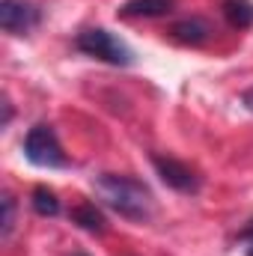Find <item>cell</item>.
Returning <instances> with one entry per match:
<instances>
[{
	"label": "cell",
	"mask_w": 253,
	"mask_h": 256,
	"mask_svg": "<svg viewBox=\"0 0 253 256\" xmlns=\"http://www.w3.org/2000/svg\"><path fill=\"white\" fill-rule=\"evenodd\" d=\"M92 191L108 208H114L120 218L134 220V224H146L155 212V196L149 191V185H143L134 176L102 173L92 179Z\"/></svg>",
	"instance_id": "cell-1"
},
{
	"label": "cell",
	"mask_w": 253,
	"mask_h": 256,
	"mask_svg": "<svg viewBox=\"0 0 253 256\" xmlns=\"http://www.w3.org/2000/svg\"><path fill=\"white\" fill-rule=\"evenodd\" d=\"M74 48L84 51L86 57H96V60L110 63V66H131L134 63L131 48H128L122 39H116L110 30H104V27H90V30L78 33Z\"/></svg>",
	"instance_id": "cell-2"
},
{
	"label": "cell",
	"mask_w": 253,
	"mask_h": 256,
	"mask_svg": "<svg viewBox=\"0 0 253 256\" xmlns=\"http://www.w3.org/2000/svg\"><path fill=\"white\" fill-rule=\"evenodd\" d=\"M24 158L36 167H48V170H57V167H66L68 158H66L63 146L54 134L51 126H33L24 137Z\"/></svg>",
	"instance_id": "cell-3"
},
{
	"label": "cell",
	"mask_w": 253,
	"mask_h": 256,
	"mask_svg": "<svg viewBox=\"0 0 253 256\" xmlns=\"http://www.w3.org/2000/svg\"><path fill=\"white\" fill-rule=\"evenodd\" d=\"M152 167H155V173L161 176V182L167 188H173V191H179V194L200 191V176L194 173V167H188L185 161L170 158V155H152Z\"/></svg>",
	"instance_id": "cell-4"
},
{
	"label": "cell",
	"mask_w": 253,
	"mask_h": 256,
	"mask_svg": "<svg viewBox=\"0 0 253 256\" xmlns=\"http://www.w3.org/2000/svg\"><path fill=\"white\" fill-rule=\"evenodd\" d=\"M39 24V9L27 0H0V27L12 36H24Z\"/></svg>",
	"instance_id": "cell-5"
},
{
	"label": "cell",
	"mask_w": 253,
	"mask_h": 256,
	"mask_svg": "<svg viewBox=\"0 0 253 256\" xmlns=\"http://www.w3.org/2000/svg\"><path fill=\"white\" fill-rule=\"evenodd\" d=\"M176 0H126L120 6V15L126 18H158V15H167L173 12Z\"/></svg>",
	"instance_id": "cell-6"
},
{
	"label": "cell",
	"mask_w": 253,
	"mask_h": 256,
	"mask_svg": "<svg viewBox=\"0 0 253 256\" xmlns=\"http://www.w3.org/2000/svg\"><path fill=\"white\" fill-rule=\"evenodd\" d=\"M170 33H173L179 42H185V45H202V42L212 36V27H208V21H202V18H182V21H176V24L170 27Z\"/></svg>",
	"instance_id": "cell-7"
},
{
	"label": "cell",
	"mask_w": 253,
	"mask_h": 256,
	"mask_svg": "<svg viewBox=\"0 0 253 256\" xmlns=\"http://www.w3.org/2000/svg\"><path fill=\"white\" fill-rule=\"evenodd\" d=\"M72 224H78L84 232H90V236H102L104 230H108V220H104V214L96 208V202H80V206H74L72 208Z\"/></svg>",
	"instance_id": "cell-8"
},
{
	"label": "cell",
	"mask_w": 253,
	"mask_h": 256,
	"mask_svg": "<svg viewBox=\"0 0 253 256\" xmlns=\"http://www.w3.org/2000/svg\"><path fill=\"white\" fill-rule=\"evenodd\" d=\"M220 12L230 21V27H236V30L253 27V3L250 0H224Z\"/></svg>",
	"instance_id": "cell-9"
},
{
	"label": "cell",
	"mask_w": 253,
	"mask_h": 256,
	"mask_svg": "<svg viewBox=\"0 0 253 256\" xmlns=\"http://www.w3.org/2000/svg\"><path fill=\"white\" fill-rule=\"evenodd\" d=\"M30 202H33V208H36L42 218H54V214L60 212V200H57V194L48 191V188H36Z\"/></svg>",
	"instance_id": "cell-10"
},
{
	"label": "cell",
	"mask_w": 253,
	"mask_h": 256,
	"mask_svg": "<svg viewBox=\"0 0 253 256\" xmlns=\"http://www.w3.org/2000/svg\"><path fill=\"white\" fill-rule=\"evenodd\" d=\"M12 226H15V200H12L9 194H3V226H0L3 242L12 236Z\"/></svg>",
	"instance_id": "cell-11"
},
{
	"label": "cell",
	"mask_w": 253,
	"mask_h": 256,
	"mask_svg": "<svg viewBox=\"0 0 253 256\" xmlns=\"http://www.w3.org/2000/svg\"><path fill=\"white\" fill-rule=\"evenodd\" d=\"M242 104H244V108H248V110L253 114V86H250V90H244V92H242Z\"/></svg>",
	"instance_id": "cell-12"
},
{
	"label": "cell",
	"mask_w": 253,
	"mask_h": 256,
	"mask_svg": "<svg viewBox=\"0 0 253 256\" xmlns=\"http://www.w3.org/2000/svg\"><path fill=\"white\" fill-rule=\"evenodd\" d=\"M244 238H248V248H244V256H253V230L248 232V236H244Z\"/></svg>",
	"instance_id": "cell-13"
},
{
	"label": "cell",
	"mask_w": 253,
	"mask_h": 256,
	"mask_svg": "<svg viewBox=\"0 0 253 256\" xmlns=\"http://www.w3.org/2000/svg\"><path fill=\"white\" fill-rule=\"evenodd\" d=\"M78 256H84V254H78Z\"/></svg>",
	"instance_id": "cell-14"
}]
</instances>
